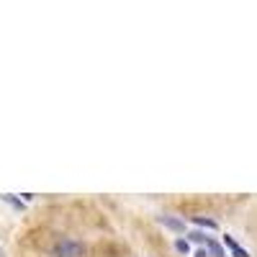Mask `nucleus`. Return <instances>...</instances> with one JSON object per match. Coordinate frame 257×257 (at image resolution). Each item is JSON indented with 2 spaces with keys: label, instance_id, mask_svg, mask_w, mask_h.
Here are the masks:
<instances>
[{
  "label": "nucleus",
  "instance_id": "1",
  "mask_svg": "<svg viewBox=\"0 0 257 257\" xmlns=\"http://www.w3.org/2000/svg\"><path fill=\"white\" fill-rule=\"evenodd\" d=\"M85 247L75 239H62L57 247H54V257H82Z\"/></svg>",
  "mask_w": 257,
  "mask_h": 257
},
{
  "label": "nucleus",
  "instance_id": "2",
  "mask_svg": "<svg viewBox=\"0 0 257 257\" xmlns=\"http://www.w3.org/2000/svg\"><path fill=\"white\" fill-rule=\"evenodd\" d=\"M226 244L231 247V252H234V254H237V257H249V254H247V252H244V249H242V247H239L237 242H234L231 237H226Z\"/></svg>",
  "mask_w": 257,
  "mask_h": 257
},
{
  "label": "nucleus",
  "instance_id": "3",
  "mask_svg": "<svg viewBox=\"0 0 257 257\" xmlns=\"http://www.w3.org/2000/svg\"><path fill=\"white\" fill-rule=\"evenodd\" d=\"M208 249L213 252V257H224V252H221V247H219L216 242H213V239H208Z\"/></svg>",
  "mask_w": 257,
  "mask_h": 257
},
{
  "label": "nucleus",
  "instance_id": "4",
  "mask_svg": "<svg viewBox=\"0 0 257 257\" xmlns=\"http://www.w3.org/2000/svg\"><path fill=\"white\" fill-rule=\"evenodd\" d=\"M196 221H198L201 226H208V229H216V221H211V219H201V216H198Z\"/></svg>",
  "mask_w": 257,
  "mask_h": 257
},
{
  "label": "nucleus",
  "instance_id": "5",
  "mask_svg": "<svg viewBox=\"0 0 257 257\" xmlns=\"http://www.w3.org/2000/svg\"><path fill=\"white\" fill-rule=\"evenodd\" d=\"M190 239H193V242H203L206 237H203V234H201V231H190Z\"/></svg>",
  "mask_w": 257,
  "mask_h": 257
},
{
  "label": "nucleus",
  "instance_id": "6",
  "mask_svg": "<svg viewBox=\"0 0 257 257\" xmlns=\"http://www.w3.org/2000/svg\"><path fill=\"white\" fill-rule=\"evenodd\" d=\"M165 224H167V226H173V229H183L180 221H170V219H165Z\"/></svg>",
  "mask_w": 257,
  "mask_h": 257
},
{
  "label": "nucleus",
  "instance_id": "7",
  "mask_svg": "<svg viewBox=\"0 0 257 257\" xmlns=\"http://www.w3.org/2000/svg\"><path fill=\"white\" fill-rule=\"evenodd\" d=\"M175 247H178V252H188V242H183V239H180Z\"/></svg>",
  "mask_w": 257,
  "mask_h": 257
},
{
  "label": "nucleus",
  "instance_id": "8",
  "mask_svg": "<svg viewBox=\"0 0 257 257\" xmlns=\"http://www.w3.org/2000/svg\"><path fill=\"white\" fill-rule=\"evenodd\" d=\"M193 257H206V252H203V249H198V252H196V254H193Z\"/></svg>",
  "mask_w": 257,
  "mask_h": 257
}]
</instances>
